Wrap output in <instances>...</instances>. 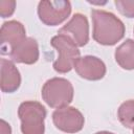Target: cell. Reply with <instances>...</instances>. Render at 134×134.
Here are the masks:
<instances>
[{"label":"cell","instance_id":"6da1fadb","mask_svg":"<svg viewBox=\"0 0 134 134\" xmlns=\"http://www.w3.org/2000/svg\"><path fill=\"white\" fill-rule=\"evenodd\" d=\"M91 16L93 20V39L103 45H114L125 34L122 22L113 14L92 9Z\"/></svg>","mask_w":134,"mask_h":134},{"label":"cell","instance_id":"7a4b0ae2","mask_svg":"<svg viewBox=\"0 0 134 134\" xmlns=\"http://www.w3.org/2000/svg\"><path fill=\"white\" fill-rule=\"evenodd\" d=\"M51 45L58 49L59 59L53 63V68L60 73L70 71L80 59V51L75 42L67 35H58L51 39Z\"/></svg>","mask_w":134,"mask_h":134},{"label":"cell","instance_id":"3957f363","mask_svg":"<svg viewBox=\"0 0 134 134\" xmlns=\"http://www.w3.org/2000/svg\"><path fill=\"white\" fill-rule=\"evenodd\" d=\"M42 97L52 108H64L73 98L72 85L65 79L53 77L44 84Z\"/></svg>","mask_w":134,"mask_h":134},{"label":"cell","instance_id":"277c9868","mask_svg":"<svg viewBox=\"0 0 134 134\" xmlns=\"http://www.w3.org/2000/svg\"><path fill=\"white\" fill-rule=\"evenodd\" d=\"M18 114L21 120V131L23 134H43L45 108L37 102H25L20 105Z\"/></svg>","mask_w":134,"mask_h":134},{"label":"cell","instance_id":"5b68a950","mask_svg":"<svg viewBox=\"0 0 134 134\" xmlns=\"http://www.w3.org/2000/svg\"><path fill=\"white\" fill-rule=\"evenodd\" d=\"M71 7L68 1H43L40 2L38 13L42 22L47 25H57L63 22L70 14Z\"/></svg>","mask_w":134,"mask_h":134},{"label":"cell","instance_id":"8992f818","mask_svg":"<svg viewBox=\"0 0 134 134\" xmlns=\"http://www.w3.org/2000/svg\"><path fill=\"white\" fill-rule=\"evenodd\" d=\"M52 119L58 129L67 133L79 132L84 126L82 113L72 107H64L55 110L52 114Z\"/></svg>","mask_w":134,"mask_h":134},{"label":"cell","instance_id":"52a82bcc","mask_svg":"<svg viewBox=\"0 0 134 134\" xmlns=\"http://www.w3.org/2000/svg\"><path fill=\"white\" fill-rule=\"evenodd\" d=\"M25 29L20 22L9 21L1 27V52L10 53L25 40Z\"/></svg>","mask_w":134,"mask_h":134},{"label":"cell","instance_id":"ba28073f","mask_svg":"<svg viewBox=\"0 0 134 134\" xmlns=\"http://www.w3.org/2000/svg\"><path fill=\"white\" fill-rule=\"evenodd\" d=\"M74 68L81 77L96 81L102 79L106 73V66L98 58L87 55L84 58H80Z\"/></svg>","mask_w":134,"mask_h":134},{"label":"cell","instance_id":"9c48e42d","mask_svg":"<svg viewBox=\"0 0 134 134\" xmlns=\"http://www.w3.org/2000/svg\"><path fill=\"white\" fill-rule=\"evenodd\" d=\"M88 22L85 16L82 14H75L72 19L63 26L60 30V35H67L71 34L73 37V41L77 46H84L88 42Z\"/></svg>","mask_w":134,"mask_h":134},{"label":"cell","instance_id":"30bf717a","mask_svg":"<svg viewBox=\"0 0 134 134\" xmlns=\"http://www.w3.org/2000/svg\"><path fill=\"white\" fill-rule=\"evenodd\" d=\"M13 61L18 63L34 64L39 58L38 44L31 38H26L17 48H15L10 53Z\"/></svg>","mask_w":134,"mask_h":134},{"label":"cell","instance_id":"8fae6325","mask_svg":"<svg viewBox=\"0 0 134 134\" xmlns=\"http://www.w3.org/2000/svg\"><path fill=\"white\" fill-rule=\"evenodd\" d=\"M21 77L15 65L5 59L1 60V90L3 92H14L20 86Z\"/></svg>","mask_w":134,"mask_h":134},{"label":"cell","instance_id":"7c38bea8","mask_svg":"<svg viewBox=\"0 0 134 134\" xmlns=\"http://www.w3.org/2000/svg\"><path fill=\"white\" fill-rule=\"evenodd\" d=\"M115 60L124 69H134V41L127 40L115 51Z\"/></svg>","mask_w":134,"mask_h":134},{"label":"cell","instance_id":"4fadbf2b","mask_svg":"<svg viewBox=\"0 0 134 134\" xmlns=\"http://www.w3.org/2000/svg\"><path fill=\"white\" fill-rule=\"evenodd\" d=\"M119 121L127 128H134V100L130 99L122 103L118 109Z\"/></svg>","mask_w":134,"mask_h":134},{"label":"cell","instance_id":"5bb4252c","mask_svg":"<svg viewBox=\"0 0 134 134\" xmlns=\"http://www.w3.org/2000/svg\"><path fill=\"white\" fill-rule=\"evenodd\" d=\"M1 134H10L12 133V130H10V127L9 125H7L4 120H1Z\"/></svg>","mask_w":134,"mask_h":134},{"label":"cell","instance_id":"9a60e30c","mask_svg":"<svg viewBox=\"0 0 134 134\" xmlns=\"http://www.w3.org/2000/svg\"><path fill=\"white\" fill-rule=\"evenodd\" d=\"M96 134H113V133H110V132H98Z\"/></svg>","mask_w":134,"mask_h":134},{"label":"cell","instance_id":"2e32d148","mask_svg":"<svg viewBox=\"0 0 134 134\" xmlns=\"http://www.w3.org/2000/svg\"><path fill=\"white\" fill-rule=\"evenodd\" d=\"M133 134H134V128H133Z\"/></svg>","mask_w":134,"mask_h":134}]
</instances>
